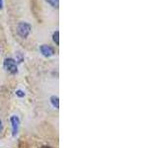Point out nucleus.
Returning a JSON list of instances; mask_svg holds the SVG:
<instances>
[{"label":"nucleus","mask_w":158,"mask_h":148,"mask_svg":"<svg viewBox=\"0 0 158 148\" xmlns=\"http://www.w3.org/2000/svg\"><path fill=\"white\" fill-rule=\"evenodd\" d=\"M32 26L27 22H20L17 25V34L22 39H27L31 34Z\"/></svg>","instance_id":"1"},{"label":"nucleus","mask_w":158,"mask_h":148,"mask_svg":"<svg viewBox=\"0 0 158 148\" xmlns=\"http://www.w3.org/2000/svg\"><path fill=\"white\" fill-rule=\"evenodd\" d=\"M3 67H4V69L7 72H9L10 74H13V75H15V74L18 73L17 62L15 61V59H13L11 57H8V58H5L4 59Z\"/></svg>","instance_id":"2"},{"label":"nucleus","mask_w":158,"mask_h":148,"mask_svg":"<svg viewBox=\"0 0 158 148\" xmlns=\"http://www.w3.org/2000/svg\"><path fill=\"white\" fill-rule=\"evenodd\" d=\"M40 51H41L42 54L44 57H51L56 54V49H54V47H52V46H48V44H42V46L40 47Z\"/></svg>","instance_id":"3"},{"label":"nucleus","mask_w":158,"mask_h":148,"mask_svg":"<svg viewBox=\"0 0 158 148\" xmlns=\"http://www.w3.org/2000/svg\"><path fill=\"white\" fill-rule=\"evenodd\" d=\"M10 121H11V125H12V135L16 136L19 130L20 120L17 116H12L11 118H10Z\"/></svg>","instance_id":"4"},{"label":"nucleus","mask_w":158,"mask_h":148,"mask_svg":"<svg viewBox=\"0 0 158 148\" xmlns=\"http://www.w3.org/2000/svg\"><path fill=\"white\" fill-rule=\"evenodd\" d=\"M51 103L53 106V108H56V109L59 108V99L57 96H52L51 97Z\"/></svg>","instance_id":"5"},{"label":"nucleus","mask_w":158,"mask_h":148,"mask_svg":"<svg viewBox=\"0 0 158 148\" xmlns=\"http://www.w3.org/2000/svg\"><path fill=\"white\" fill-rule=\"evenodd\" d=\"M47 3L49 4L52 8H56L57 9L59 6V0H46Z\"/></svg>","instance_id":"6"},{"label":"nucleus","mask_w":158,"mask_h":148,"mask_svg":"<svg viewBox=\"0 0 158 148\" xmlns=\"http://www.w3.org/2000/svg\"><path fill=\"white\" fill-rule=\"evenodd\" d=\"M52 39H53V42L56 43V46H58L59 44V32L58 31H56L52 34Z\"/></svg>","instance_id":"7"},{"label":"nucleus","mask_w":158,"mask_h":148,"mask_svg":"<svg viewBox=\"0 0 158 148\" xmlns=\"http://www.w3.org/2000/svg\"><path fill=\"white\" fill-rule=\"evenodd\" d=\"M17 60H18V62L24 61V56H22L21 52H17Z\"/></svg>","instance_id":"8"},{"label":"nucleus","mask_w":158,"mask_h":148,"mask_svg":"<svg viewBox=\"0 0 158 148\" xmlns=\"http://www.w3.org/2000/svg\"><path fill=\"white\" fill-rule=\"evenodd\" d=\"M16 95H17L18 97H20V98H22V97L25 96V93H24V91H22V90H17V91H16Z\"/></svg>","instance_id":"9"},{"label":"nucleus","mask_w":158,"mask_h":148,"mask_svg":"<svg viewBox=\"0 0 158 148\" xmlns=\"http://www.w3.org/2000/svg\"><path fill=\"white\" fill-rule=\"evenodd\" d=\"M3 6H4L3 0H0V10H2V9H3Z\"/></svg>","instance_id":"10"},{"label":"nucleus","mask_w":158,"mask_h":148,"mask_svg":"<svg viewBox=\"0 0 158 148\" xmlns=\"http://www.w3.org/2000/svg\"><path fill=\"white\" fill-rule=\"evenodd\" d=\"M3 130V125H2V121L0 120V132H2Z\"/></svg>","instance_id":"11"},{"label":"nucleus","mask_w":158,"mask_h":148,"mask_svg":"<svg viewBox=\"0 0 158 148\" xmlns=\"http://www.w3.org/2000/svg\"><path fill=\"white\" fill-rule=\"evenodd\" d=\"M42 148H51V147H49V146H43Z\"/></svg>","instance_id":"12"},{"label":"nucleus","mask_w":158,"mask_h":148,"mask_svg":"<svg viewBox=\"0 0 158 148\" xmlns=\"http://www.w3.org/2000/svg\"><path fill=\"white\" fill-rule=\"evenodd\" d=\"M0 51H1V47H0Z\"/></svg>","instance_id":"13"}]
</instances>
